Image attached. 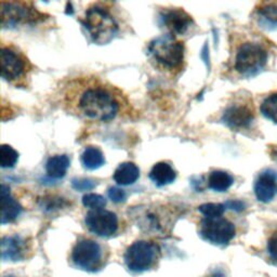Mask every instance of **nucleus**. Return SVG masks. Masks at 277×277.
Wrapping results in <instances>:
<instances>
[{
  "label": "nucleus",
  "instance_id": "nucleus-1",
  "mask_svg": "<svg viewBox=\"0 0 277 277\" xmlns=\"http://www.w3.org/2000/svg\"><path fill=\"white\" fill-rule=\"evenodd\" d=\"M77 107L79 113L89 119L109 122L118 114L119 103L107 88L90 86L80 93Z\"/></svg>",
  "mask_w": 277,
  "mask_h": 277
},
{
  "label": "nucleus",
  "instance_id": "nucleus-2",
  "mask_svg": "<svg viewBox=\"0 0 277 277\" xmlns=\"http://www.w3.org/2000/svg\"><path fill=\"white\" fill-rule=\"evenodd\" d=\"M80 21L90 38L94 43L106 44L118 34L119 26L116 19L104 7L94 5L87 9Z\"/></svg>",
  "mask_w": 277,
  "mask_h": 277
},
{
  "label": "nucleus",
  "instance_id": "nucleus-3",
  "mask_svg": "<svg viewBox=\"0 0 277 277\" xmlns=\"http://www.w3.org/2000/svg\"><path fill=\"white\" fill-rule=\"evenodd\" d=\"M147 53L157 65L164 70L174 71L182 66L184 61V44L174 35H161L149 42Z\"/></svg>",
  "mask_w": 277,
  "mask_h": 277
},
{
  "label": "nucleus",
  "instance_id": "nucleus-4",
  "mask_svg": "<svg viewBox=\"0 0 277 277\" xmlns=\"http://www.w3.org/2000/svg\"><path fill=\"white\" fill-rule=\"evenodd\" d=\"M266 50L256 42H245L238 48L235 57V70L245 76H252L265 66Z\"/></svg>",
  "mask_w": 277,
  "mask_h": 277
},
{
  "label": "nucleus",
  "instance_id": "nucleus-5",
  "mask_svg": "<svg viewBox=\"0 0 277 277\" xmlns=\"http://www.w3.org/2000/svg\"><path fill=\"white\" fill-rule=\"evenodd\" d=\"M158 246L152 242L139 241L133 243L125 253L126 265L131 272L147 271L158 257Z\"/></svg>",
  "mask_w": 277,
  "mask_h": 277
},
{
  "label": "nucleus",
  "instance_id": "nucleus-6",
  "mask_svg": "<svg viewBox=\"0 0 277 277\" xmlns=\"http://www.w3.org/2000/svg\"><path fill=\"white\" fill-rule=\"evenodd\" d=\"M199 234L208 243L216 246H226L235 237L236 229L227 219L205 218L200 223Z\"/></svg>",
  "mask_w": 277,
  "mask_h": 277
},
{
  "label": "nucleus",
  "instance_id": "nucleus-7",
  "mask_svg": "<svg viewBox=\"0 0 277 277\" xmlns=\"http://www.w3.org/2000/svg\"><path fill=\"white\" fill-rule=\"evenodd\" d=\"M102 248L92 239H81L72 251L74 264L87 272L98 271L102 264Z\"/></svg>",
  "mask_w": 277,
  "mask_h": 277
},
{
  "label": "nucleus",
  "instance_id": "nucleus-8",
  "mask_svg": "<svg viewBox=\"0 0 277 277\" xmlns=\"http://www.w3.org/2000/svg\"><path fill=\"white\" fill-rule=\"evenodd\" d=\"M42 18L41 14L26 4L3 3L2 25L3 27H16L21 24L36 23Z\"/></svg>",
  "mask_w": 277,
  "mask_h": 277
},
{
  "label": "nucleus",
  "instance_id": "nucleus-9",
  "mask_svg": "<svg viewBox=\"0 0 277 277\" xmlns=\"http://www.w3.org/2000/svg\"><path fill=\"white\" fill-rule=\"evenodd\" d=\"M85 223L90 232L100 237L113 236L118 230L117 215L104 209L91 210L87 213Z\"/></svg>",
  "mask_w": 277,
  "mask_h": 277
},
{
  "label": "nucleus",
  "instance_id": "nucleus-10",
  "mask_svg": "<svg viewBox=\"0 0 277 277\" xmlns=\"http://www.w3.org/2000/svg\"><path fill=\"white\" fill-rule=\"evenodd\" d=\"M0 64H2L0 66L2 77L9 82L21 79L25 75L27 69V62L24 57L8 47L2 49Z\"/></svg>",
  "mask_w": 277,
  "mask_h": 277
},
{
  "label": "nucleus",
  "instance_id": "nucleus-11",
  "mask_svg": "<svg viewBox=\"0 0 277 277\" xmlns=\"http://www.w3.org/2000/svg\"><path fill=\"white\" fill-rule=\"evenodd\" d=\"M161 25L166 27L171 35H183L193 25V19L181 8L166 9L160 13Z\"/></svg>",
  "mask_w": 277,
  "mask_h": 277
},
{
  "label": "nucleus",
  "instance_id": "nucleus-12",
  "mask_svg": "<svg viewBox=\"0 0 277 277\" xmlns=\"http://www.w3.org/2000/svg\"><path fill=\"white\" fill-rule=\"evenodd\" d=\"M254 118L253 110L245 104H234L230 106L222 116V122L232 129H244Z\"/></svg>",
  "mask_w": 277,
  "mask_h": 277
},
{
  "label": "nucleus",
  "instance_id": "nucleus-13",
  "mask_svg": "<svg viewBox=\"0 0 277 277\" xmlns=\"http://www.w3.org/2000/svg\"><path fill=\"white\" fill-rule=\"evenodd\" d=\"M254 194L261 203H269L277 194V174L273 170H265L260 174L256 184Z\"/></svg>",
  "mask_w": 277,
  "mask_h": 277
},
{
  "label": "nucleus",
  "instance_id": "nucleus-14",
  "mask_svg": "<svg viewBox=\"0 0 277 277\" xmlns=\"http://www.w3.org/2000/svg\"><path fill=\"white\" fill-rule=\"evenodd\" d=\"M26 241L19 235L5 236L2 239V258L4 261L18 262L25 258Z\"/></svg>",
  "mask_w": 277,
  "mask_h": 277
},
{
  "label": "nucleus",
  "instance_id": "nucleus-15",
  "mask_svg": "<svg viewBox=\"0 0 277 277\" xmlns=\"http://www.w3.org/2000/svg\"><path fill=\"white\" fill-rule=\"evenodd\" d=\"M22 212V206L11 196L10 189L2 185V224L14 222Z\"/></svg>",
  "mask_w": 277,
  "mask_h": 277
},
{
  "label": "nucleus",
  "instance_id": "nucleus-16",
  "mask_svg": "<svg viewBox=\"0 0 277 277\" xmlns=\"http://www.w3.org/2000/svg\"><path fill=\"white\" fill-rule=\"evenodd\" d=\"M149 178L157 186H164L175 182L177 174L169 163L161 161L154 164L149 172Z\"/></svg>",
  "mask_w": 277,
  "mask_h": 277
},
{
  "label": "nucleus",
  "instance_id": "nucleus-17",
  "mask_svg": "<svg viewBox=\"0 0 277 277\" xmlns=\"http://www.w3.org/2000/svg\"><path fill=\"white\" fill-rule=\"evenodd\" d=\"M113 178L119 185H131L140 178V169L133 162H123L115 170Z\"/></svg>",
  "mask_w": 277,
  "mask_h": 277
},
{
  "label": "nucleus",
  "instance_id": "nucleus-18",
  "mask_svg": "<svg viewBox=\"0 0 277 277\" xmlns=\"http://www.w3.org/2000/svg\"><path fill=\"white\" fill-rule=\"evenodd\" d=\"M71 159L67 155H56L48 159L46 164L47 174L52 179H62L65 177L67 169L70 168Z\"/></svg>",
  "mask_w": 277,
  "mask_h": 277
},
{
  "label": "nucleus",
  "instance_id": "nucleus-19",
  "mask_svg": "<svg viewBox=\"0 0 277 277\" xmlns=\"http://www.w3.org/2000/svg\"><path fill=\"white\" fill-rule=\"evenodd\" d=\"M233 183V177L221 170L212 171L208 178V186L215 192H227Z\"/></svg>",
  "mask_w": 277,
  "mask_h": 277
},
{
  "label": "nucleus",
  "instance_id": "nucleus-20",
  "mask_svg": "<svg viewBox=\"0 0 277 277\" xmlns=\"http://www.w3.org/2000/svg\"><path fill=\"white\" fill-rule=\"evenodd\" d=\"M81 163L88 170H96L105 163V158L99 148L89 146L81 155Z\"/></svg>",
  "mask_w": 277,
  "mask_h": 277
},
{
  "label": "nucleus",
  "instance_id": "nucleus-21",
  "mask_svg": "<svg viewBox=\"0 0 277 277\" xmlns=\"http://www.w3.org/2000/svg\"><path fill=\"white\" fill-rule=\"evenodd\" d=\"M19 160V153L10 145L3 144L0 147V164L3 168H12Z\"/></svg>",
  "mask_w": 277,
  "mask_h": 277
},
{
  "label": "nucleus",
  "instance_id": "nucleus-22",
  "mask_svg": "<svg viewBox=\"0 0 277 277\" xmlns=\"http://www.w3.org/2000/svg\"><path fill=\"white\" fill-rule=\"evenodd\" d=\"M261 112L266 118L277 124V93L268 95L261 104Z\"/></svg>",
  "mask_w": 277,
  "mask_h": 277
},
{
  "label": "nucleus",
  "instance_id": "nucleus-23",
  "mask_svg": "<svg viewBox=\"0 0 277 277\" xmlns=\"http://www.w3.org/2000/svg\"><path fill=\"white\" fill-rule=\"evenodd\" d=\"M82 204L85 207L92 209V210H99L106 206V199L102 195L94 193H89L82 197Z\"/></svg>",
  "mask_w": 277,
  "mask_h": 277
},
{
  "label": "nucleus",
  "instance_id": "nucleus-24",
  "mask_svg": "<svg viewBox=\"0 0 277 277\" xmlns=\"http://www.w3.org/2000/svg\"><path fill=\"white\" fill-rule=\"evenodd\" d=\"M226 210V206L222 204H204L198 207V211L203 213L206 218H219Z\"/></svg>",
  "mask_w": 277,
  "mask_h": 277
},
{
  "label": "nucleus",
  "instance_id": "nucleus-25",
  "mask_svg": "<svg viewBox=\"0 0 277 277\" xmlns=\"http://www.w3.org/2000/svg\"><path fill=\"white\" fill-rule=\"evenodd\" d=\"M259 13L262 19L271 24H277V5L267 4L259 9Z\"/></svg>",
  "mask_w": 277,
  "mask_h": 277
},
{
  "label": "nucleus",
  "instance_id": "nucleus-26",
  "mask_svg": "<svg viewBox=\"0 0 277 277\" xmlns=\"http://www.w3.org/2000/svg\"><path fill=\"white\" fill-rule=\"evenodd\" d=\"M72 185L76 191L85 192V191H90L94 189L96 184L93 180H90V179H73Z\"/></svg>",
  "mask_w": 277,
  "mask_h": 277
},
{
  "label": "nucleus",
  "instance_id": "nucleus-27",
  "mask_svg": "<svg viewBox=\"0 0 277 277\" xmlns=\"http://www.w3.org/2000/svg\"><path fill=\"white\" fill-rule=\"evenodd\" d=\"M63 205H66V203L62 198H44L41 207L44 210L52 211L54 210V209H60L63 207Z\"/></svg>",
  "mask_w": 277,
  "mask_h": 277
},
{
  "label": "nucleus",
  "instance_id": "nucleus-28",
  "mask_svg": "<svg viewBox=\"0 0 277 277\" xmlns=\"http://www.w3.org/2000/svg\"><path fill=\"white\" fill-rule=\"evenodd\" d=\"M108 197L112 199L114 203H124L127 198L126 192L119 188H109L108 189Z\"/></svg>",
  "mask_w": 277,
  "mask_h": 277
},
{
  "label": "nucleus",
  "instance_id": "nucleus-29",
  "mask_svg": "<svg viewBox=\"0 0 277 277\" xmlns=\"http://www.w3.org/2000/svg\"><path fill=\"white\" fill-rule=\"evenodd\" d=\"M267 250L271 258L277 262V232L271 236V238L268 239L267 243Z\"/></svg>",
  "mask_w": 277,
  "mask_h": 277
},
{
  "label": "nucleus",
  "instance_id": "nucleus-30",
  "mask_svg": "<svg viewBox=\"0 0 277 277\" xmlns=\"http://www.w3.org/2000/svg\"><path fill=\"white\" fill-rule=\"evenodd\" d=\"M224 206H226V208H229V209H231V210H234L237 212H241V211L245 210V208H246L245 203H243L242 200H236V199L228 200L227 203L224 204Z\"/></svg>",
  "mask_w": 277,
  "mask_h": 277
},
{
  "label": "nucleus",
  "instance_id": "nucleus-31",
  "mask_svg": "<svg viewBox=\"0 0 277 277\" xmlns=\"http://www.w3.org/2000/svg\"><path fill=\"white\" fill-rule=\"evenodd\" d=\"M201 59L204 60L208 69H210V59H209V48L207 43L204 46L203 50H201Z\"/></svg>",
  "mask_w": 277,
  "mask_h": 277
},
{
  "label": "nucleus",
  "instance_id": "nucleus-32",
  "mask_svg": "<svg viewBox=\"0 0 277 277\" xmlns=\"http://www.w3.org/2000/svg\"><path fill=\"white\" fill-rule=\"evenodd\" d=\"M209 277H227V275L222 271V269L216 268V269H214V271L211 272V274Z\"/></svg>",
  "mask_w": 277,
  "mask_h": 277
},
{
  "label": "nucleus",
  "instance_id": "nucleus-33",
  "mask_svg": "<svg viewBox=\"0 0 277 277\" xmlns=\"http://www.w3.org/2000/svg\"><path fill=\"white\" fill-rule=\"evenodd\" d=\"M4 277H17L16 275H12V274H9V275H5Z\"/></svg>",
  "mask_w": 277,
  "mask_h": 277
},
{
  "label": "nucleus",
  "instance_id": "nucleus-34",
  "mask_svg": "<svg viewBox=\"0 0 277 277\" xmlns=\"http://www.w3.org/2000/svg\"><path fill=\"white\" fill-rule=\"evenodd\" d=\"M274 155H275V157H276V159H277V149H276V151H275V153H274Z\"/></svg>",
  "mask_w": 277,
  "mask_h": 277
}]
</instances>
